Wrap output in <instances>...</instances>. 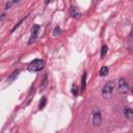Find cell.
Returning <instances> with one entry per match:
<instances>
[{"label": "cell", "instance_id": "8", "mask_svg": "<svg viewBox=\"0 0 133 133\" xmlns=\"http://www.w3.org/2000/svg\"><path fill=\"white\" fill-rule=\"evenodd\" d=\"M86 78H87V73L84 72L83 76H82V80H81V90L82 91H84L85 87H86Z\"/></svg>", "mask_w": 133, "mask_h": 133}, {"label": "cell", "instance_id": "9", "mask_svg": "<svg viewBox=\"0 0 133 133\" xmlns=\"http://www.w3.org/2000/svg\"><path fill=\"white\" fill-rule=\"evenodd\" d=\"M108 68L106 66V65H104V66H102L101 68V70H100V76H102V77H104V76H106V75H108Z\"/></svg>", "mask_w": 133, "mask_h": 133}, {"label": "cell", "instance_id": "17", "mask_svg": "<svg viewBox=\"0 0 133 133\" xmlns=\"http://www.w3.org/2000/svg\"><path fill=\"white\" fill-rule=\"evenodd\" d=\"M47 85V77H45V79H44V82H43V86H42V88H45V86Z\"/></svg>", "mask_w": 133, "mask_h": 133}, {"label": "cell", "instance_id": "14", "mask_svg": "<svg viewBox=\"0 0 133 133\" xmlns=\"http://www.w3.org/2000/svg\"><path fill=\"white\" fill-rule=\"evenodd\" d=\"M72 92H73V95H74V96H76V95H77V87H76L75 85H73V87H72Z\"/></svg>", "mask_w": 133, "mask_h": 133}, {"label": "cell", "instance_id": "4", "mask_svg": "<svg viewBox=\"0 0 133 133\" xmlns=\"http://www.w3.org/2000/svg\"><path fill=\"white\" fill-rule=\"evenodd\" d=\"M91 122L95 126H100L101 123H102V113L100 110L98 109H95L92 111V114H91Z\"/></svg>", "mask_w": 133, "mask_h": 133}, {"label": "cell", "instance_id": "2", "mask_svg": "<svg viewBox=\"0 0 133 133\" xmlns=\"http://www.w3.org/2000/svg\"><path fill=\"white\" fill-rule=\"evenodd\" d=\"M44 64H45V63H44V61H43L42 59L36 58V59L32 60V61L29 63L28 70L31 71V72H38V71H41V70L44 68Z\"/></svg>", "mask_w": 133, "mask_h": 133}, {"label": "cell", "instance_id": "6", "mask_svg": "<svg viewBox=\"0 0 133 133\" xmlns=\"http://www.w3.org/2000/svg\"><path fill=\"white\" fill-rule=\"evenodd\" d=\"M70 15H71L73 18H79V17L81 16V14H80L78 7H77V6H74V5H72V6L70 7Z\"/></svg>", "mask_w": 133, "mask_h": 133}, {"label": "cell", "instance_id": "10", "mask_svg": "<svg viewBox=\"0 0 133 133\" xmlns=\"http://www.w3.org/2000/svg\"><path fill=\"white\" fill-rule=\"evenodd\" d=\"M107 51H108V47H107L106 45H103V46H102V50H101V57H102V58L105 57Z\"/></svg>", "mask_w": 133, "mask_h": 133}, {"label": "cell", "instance_id": "12", "mask_svg": "<svg viewBox=\"0 0 133 133\" xmlns=\"http://www.w3.org/2000/svg\"><path fill=\"white\" fill-rule=\"evenodd\" d=\"M60 32H61L60 27H59V26H56V27L54 28V30H53V35H54V36H57L58 34H60Z\"/></svg>", "mask_w": 133, "mask_h": 133}, {"label": "cell", "instance_id": "3", "mask_svg": "<svg viewBox=\"0 0 133 133\" xmlns=\"http://www.w3.org/2000/svg\"><path fill=\"white\" fill-rule=\"evenodd\" d=\"M117 91L122 95H125L129 91V85L123 78H119L117 81Z\"/></svg>", "mask_w": 133, "mask_h": 133}, {"label": "cell", "instance_id": "16", "mask_svg": "<svg viewBox=\"0 0 133 133\" xmlns=\"http://www.w3.org/2000/svg\"><path fill=\"white\" fill-rule=\"evenodd\" d=\"M23 20H24V19H23ZM23 20H21V21H20V22H19V23H18V24H17V25H16V26H15V27L12 28V30H11V32H14V31H15V30H16V29H17V28L19 27V25H20V24H21V23L23 22Z\"/></svg>", "mask_w": 133, "mask_h": 133}, {"label": "cell", "instance_id": "5", "mask_svg": "<svg viewBox=\"0 0 133 133\" xmlns=\"http://www.w3.org/2000/svg\"><path fill=\"white\" fill-rule=\"evenodd\" d=\"M38 31H39V25L35 24L32 26L31 31H30V37H29V44H32L36 41L37 35H38Z\"/></svg>", "mask_w": 133, "mask_h": 133}, {"label": "cell", "instance_id": "13", "mask_svg": "<svg viewBox=\"0 0 133 133\" xmlns=\"http://www.w3.org/2000/svg\"><path fill=\"white\" fill-rule=\"evenodd\" d=\"M15 3H16V1H8V2L6 3V5H5V8H6V9H9V8L11 7V5L15 4Z\"/></svg>", "mask_w": 133, "mask_h": 133}, {"label": "cell", "instance_id": "18", "mask_svg": "<svg viewBox=\"0 0 133 133\" xmlns=\"http://www.w3.org/2000/svg\"><path fill=\"white\" fill-rule=\"evenodd\" d=\"M131 90H132V94H133V87H132V88H131Z\"/></svg>", "mask_w": 133, "mask_h": 133}, {"label": "cell", "instance_id": "1", "mask_svg": "<svg viewBox=\"0 0 133 133\" xmlns=\"http://www.w3.org/2000/svg\"><path fill=\"white\" fill-rule=\"evenodd\" d=\"M115 84L113 81H108L102 88V96L105 98V99H108L111 97L112 95V91H113V88H114Z\"/></svg>", "mask_w": 133, "mask_h": 133}, {"label": "cell", "instance_id": "7", "mask_svg": "<svg viewBox=\"0 0 133 133\" xmlns=\"http://www.w3.org/2000/svg\"><path fill=\"white\" fill-rule=\"evenodd\" d=\"M124 114L128 119H133V109L130 107H125L124 108Z\"/></svg>", "mask_w": 133, "mask_h": 133}, {"label": "cell", "instance_id": "15", "mask_svg": "<svg viewBox=\"0 0 133 133\" xmlns=\"http://www.w3.org/2000/svg\"><path fill=\"white\" fill-rule=\"evenodd\" d=\"M18 74H19V71H17V72H14V73L11 74V77L9 78V80H12V79H14V78H15V77L18 75Z\"/></svg>", "mask_w": 133, "mask_h": 133}, {"label": "cell", "instance_id": "11", "mask_svg": "<svg viewBox=\"0 0 133 133\" xmlns=\"http://www.w3.org/2000/svg\"><path fill=\"white\" fill-rule=\"evenodd\" d=\"M41 100H42V101L39 102V106H38V107H39L41 109H43V108L45 107L46 103H47V99H46V97H43V98H42Z\"/></svg>", "mask_w": 133, "mask_h": 133}]
</instances>
